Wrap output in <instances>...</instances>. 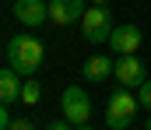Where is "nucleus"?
<instances>
[{
    "label": "nucleus",
    "mask_w": 151,
    "mask_h": 130,
    "mask_svg": "<svg viewBox=\"0 0 151 130\" xmlns=\"http://www.w3.org/2000/svg\"><path fill=\"white\" fill-rule=\"evenodd\" d=\"M42 56H46V46L39 42L35 35H14L7 42V67L18 70L21 78H32L39 67H42Z\"/></svg>",
    "instance_id": "nucleus-1"
},
{
    "label": "nucleus",
    "mask_w": 151,
    "mask_h": 130,
    "mask_svg": "<svg viewBox=\"0 0 151 130\" xmlns=\"http://www.w3.org/2000/svg\"><path fill=\"white\" fill-rule=\"evenodd\" d=\"M137 109H141V98H137L130 88L119 85L113 95H109V106H106V127H113V130H127L130 123H134Z\"/></svg>",
    "instance_id": "nucleus-2"
},
{
    "label": "nucleus",
    "mask_w": 151,
    "mask_h": 130,
    "mask_svg": "<svg viewBox=\"0 0 151 130\" xmlns=\"http://www.w3.org/2000/svg\"><path fill=\"white\" fill-rule=\"evenodd\" d=\"M113 14H109V7H99V4H88V11H84V18H81V35L88 39V42H109V35H113Z\"/></svg>",
    "instance_id": "nucleus-3"
},
{
    "label": "nucleus",
    "mask_w": 151,
    "mask_h": 130,
    "mask_svg": "<svg viewBox=\"0 0 151 130\" xmlns=\"http://www.w3.org/2000/svg\"><path fill=\"white\" fill-rule=\"evenodd\" d=\"M60 113H63V120H70L74 127H84L88 116H91V98H88V91L81 85L63 88V95H60Z\"/></svg>",
    "instance_id": "nucleus-4"
},
{
    "label": "nucleus",
    "mask_w": 151,
    "mask_h": 130,
    "mask_svg": "<svg viewBox=\"0 0 151 130\" xmlns=\"http://www.w3.org/2000/svg\"><path fill=\"white\" fill-rule=\"evenodd\" d=\"M84 11H88V0H49V21L60 28L81 25Z\"/></svg>",
    "instance_id": "nucleus-5"
},
{
    "label": "nucleus",
    "mask_w": 151,
    "mask_h": 130,
    "mask_svg": "<svg viewBox=\"0 0 151 130\" xmlns=\"http://www.w3.org/2000/svg\"><path fill=\"white\" fill-rule=\"evenodd\" d=\"M144 42V32L137 28V25H116L113 35H109V49H113L116 56H130V53H137Z\"/></svg>",
    "instance_id": "nucleus-6"
},
{
    "label": "nucleus",
    "mask_w": 151,
    "mask_h": 130,
    "mask_svg": "<svg viewBox=\"0 0 151 130\" xmlns=\"http://www.w3.org/2000/svg\"><path fill=\"white\" fill-rule=\"evenodd\" d=\"M116 81L123 88H141L148 78H144V63L137 60V53L130 56H116Z\"/></svg>",
    "instance_id": "nucleus-7"
},
{
    "label": "nucleus",
    "mask_w": 151,
    "mask_h": 130,
    "mask_svg": "<svg viewBox=\"0 0 151 130\" xmlns=\"http://www.w3.org/2000/svg\"><path fill=\"white\" fill-rule=\"evenodd\" d=\"M14 18L25 25V28H39V25H46L49 21V7L42 4V0H14Z\"/></svg>",
    "instance_id": "nucleus-8"
},
{
    "label": "nucleus",
    "mask_w": 151,
    "mask_h": 130,
    "mask_svg": "<svg viewBox=\"0 0 151 130\" xmlns=\"http://www.w3.org/2000/svg\"><path fill=\"white\" fill-rule=\"evenodd\" d=\"M81 74H84V81H91V85H106V78H116V63L109 56H88L84 67H81Z\"/></svg>",
    "instance_id": "nucleus-9"
},
{
    "label": "nucleus",
    "mask_w": 151,
    "mask_h": 130,
    "mask_svg": "<svg viewBox=\"0 0 151 130\" xmlns=\"http://www.w3.org/2000/svg\"><path fill=\"white\" fill-rule=\"evenodd\" d=\"M21 88H25V85H21V74L7 67V70L0 74V102H4V106H11L14 98H21Z\"/></svg>",
    "instance_id": "nucleus-10"
},
{
    "label": "nucleus",
    "mask_w": 151,
    "mask_h": 130,
    "mask_svg": "<svg viewBox=\"0 0 151 130\" xmlns=\"http://www.w3.org/2000/svg\"><path fill=\"white\" fill-rule=\"evenodd\" d=\"M39 98H42V85L28 78L25 88H21V102H25V106H39Z\"/></svg>",
    "instance_id": "nucleus-11"
},
{
    "label": "nucleus",
    "mask_w": 151,
    "mask_h": 130,
    "mask_svg": "<svg viewBox=\"0 0 151 130\" xmlns=\"http://www.w3.org/2000/svg\"><path fill=\"white\" fill-rule=\"evenodd\" d=\"M137 98H141V106H144V109H151V81H144V85L137 88Z\"/></svg>",
    "instance_id": "nucleus-12"
},
{
    "label": "nucleus",
    "mask_w": 151,
    "mask_h": 130,
    "mask_svg": "<svg viewBox=\"0 0 151 130\" xmlns=\"http://www.w3.org/2000/svg\"><path fill=\"white\" fill-rule=\"evenodd\" d=\"M46 130H74V123H70V120H53Z\"/></svg>",
    "instance_id": "nucleus-13"
},
{
    "label": "nucleus",
    "mask_w": 151,
    "mask_h": 130,
    "mask_svg": "<svg viewBox=\"0 0 151 130\" xmlns=\"http://www.w3.org/2000/svg\"><path fill=\"white\" fill-rule=\"evenodd\" d=\"M11 123H14V120H11V113H7V106H4V109H0V130H11Z\"/></svg>",
    "instance_id": "nucleus-14"
},
{
    "label": "nucleus",
    "mask_w": 151,
    "mask_h": 130,
    "mask_svg": "<svg viewBox=\"0 0 151 130\" xmlns=\"http://www.w3.org/2000/svg\"><path fill=\"white\" fill-rule=\"evenodd\" d=\"M11 130H35V123H32V120H14Z\"/></svg>",
    "instance_id": "nucleus-15"
},
{
    "label": "nucleus",
    "mask_w": 151,
    "mask_h": 130,
    "mask_svg": "<svg viewBox=\"0 0 151 130\" xmlns=\"http://www.w3.org/2000/svg\"><path fill=\"white\" fill-rule=\"evenodd\" d=\"M88 4H99V7H109V0H88Z\"/></svg>",
    "instance_id": "nucleus-16"
},
{
    "label": "nucleus",
    "mask_w": 151,
    "mask_h": 130,
    "mask_svg": "<svg viewBox=\"0 0 151 130\" xmlns=\"http://www.w3.org/2000/svg\"><path fill=\"white\" fill-rule=\"evenodd\" d=\"M74 130H95V127H88V123H84V127H74Z\"/></svg>",
    "instance_id": "nucleus-17"
},
{
    "label": "nucleus",
    "mask_w": 151,
    "mask_h": 130,
    "mask_svg": "<svg viewBox=\"0 0 151 130\" xmlns=\"http://www.w3.org/2000/svg\"><path fill=\"white\" fill-rule=\"evenodd\" d=\"M148 130H151V116H148Z\"/></svg>",
    "instance_id": "nucleus-18"
}]
</instances>
